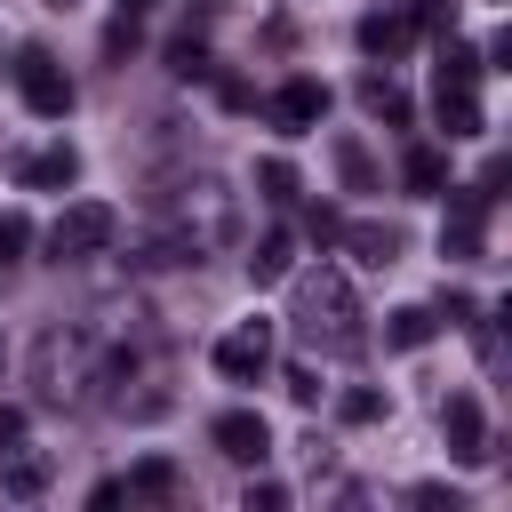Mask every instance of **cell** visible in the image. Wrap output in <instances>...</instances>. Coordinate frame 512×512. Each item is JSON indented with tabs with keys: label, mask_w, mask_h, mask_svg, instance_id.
<instances>
[{
	"label": "cell",
	"mask_w": 512,
	"mask_h": 512,
	"mask_svg": "<svg viewBox=\"0 0 512 512\" xmlns=\"http://www.w3.org/2000/svg\"><path fill=\"white\" fill-rule=\"evenodd\" d=\"M112 232H120V216L104 208V200H72L56 224H48V256L56 264H80V256H104L112 248Z\"/></svg>",
	"instance_id": "1"
},
{
	"label": "cell",
	"mask_w": 512,
	"mask_h": 512,
	"mask_svg": "<svg viewBox=\"0 0 512 512\" xmlns=\"http://www.w3.org/2000/svg\"><path fill=\"white\" fill-rule=\"evenodd\" d=\"M16 96H24V112H40V120H64V112H72V80H64V64H56L48 48H24V56H16Z\"/></svg>",
	"instance_id": "2"
},
{
	"label": "cell",
	"mask_w": 512,
	"mask_h": 512,
	"mask_svg": "<svg viewBox=\"0 0 512 512\" xmlns=\"http://www.w3.org/2000/svg\"><path fill=\"white\" fill-rule=\"evenodd\" d=\"M480 224H488V192H480V184H448L440 256H448V264H472V256H480Z\"/></svg>",
	"instance_id": "3"
},
{
	"label": "cell",
	"mask_w": 512,
	"mask_h": 512,
	"mask_svg": "<svg viewBox=\"0 0 512 512\" xmlns=\"http://www.w3.org/2000/svg\"><path fill=\"white\" fill-rule=\"evenodd\" d=\"M440 440H448L456 464H488V456H496V448H488V408H480L472 392H448V400H440Z\"/></svg>",
	"instance_id": "4"
},
{
	"label": "cell",
	"mask_w": 512,
	"mask_h": 512,
	"mask_svg": "<svg viewBox=\"0 0 512 512\" xmlns=\"http://www.w3.org/2000/svg\"><path fill=\"white\" fill-rule=\"evenodd\" d=\"M272 368V328L264 320H240L232 336H216V376L224 384H256Z\"/></svg>",
	"instance_id": "5"
},
{
	"label": "cell",
	"mask_w": 512,
	"mask_h": 512,
	"mask_svg": "<svg viewBox=\"0 0 512 512\" xmlns=\"http://www.w3.org/2000/svg\"><path fill=\"white\" fill-rule=\"evenodd\" d=\"M208 440H216V456H232V464H264V456H272V424H264L256 408H224V416L208 424Z\"/></svg>",
	"instance_id": "6"
},
{
	"label": "cell",
	"mask_w": 512,
	"mask_h": 512,
	"mask_svg": "<svg viewBox=\"0 0 512 512\" xmlns=\"http://www.w3.org/2000/svg\"><path fill=\"white\" fill-rule=\"evenodd\" d=\"M272 120H280L288 136L320 128V120H328V88H320V80H304V72H296V80H280V96H272Z\"/></svg>",
	"instance_id": "7"
},
{
	"label": "cell",
	"mask_w": 512,
	"mask_h": 512,
	"mask_svg": "<svg viewBox=\"0 0 512 512\" xmlns=\"http://www.w3.org/2000/svg\"><path fill=\"white\" fill-rule=\"evenodd\" d=\"M432 120L448 128V144H472V136H488V112H480V96H472V88H456V80H440V88H432Z\"/></svg>",
	"instance_id": "8"
},
{
	"label": "cell",
	"mask_w": 512,
	"mask_h": 512,
	"mask_svg": "<svg viewBox=\"0 0 512 512\" xmlns=\"http://www.w3.org/2000/svg\"><path fill=\"white\" fill-rule=\"evenodd\" d=\"M16 184L24 192H72L80 184V152L72 144H40L32 160H16Z\"/></svg>",
	"instance_id": "9"
},
{
	"label": "cell",
	"mask_w": 512,
	"mask_h": 512,
	"mask_svg": "<svg viewBox=\"0 0 512 512\" xmlns=\"http://www.w3.org/2000/svg\"><path fill=\"white\" fill-rule=\"evenodd\" d=\"M408 32H416V24H408L400 8H368V16H360V56H376V64H392V56L408 48Z\"/></svg>",
	"instance_id": "10"
},
{
	"label": "cell",
	"mask_w": 512,
	"mask_h": 512,
	"mask_svg": "<svg viewBox=\"0 0 512 512\" xmlns=\"http://www.w3.org/2000/svg\"><path fill=\"white\" fill-rule=\"evenodd\" d=\"M432 336H440V312H432V304H400V312H384V344H392V352H424Z\"/></svg>",
	"instance_id": "11"
},
{
	"label": "cell",
	"mask_w": 512,
	"mask_h": 512,
	"mask_svg": "<svg viewBox=\"0 0 512 512\" xmlns=\"http://www.w3.org/2000/svg\"><path fill=\"white\" fill-rule=\"evenodd\" d=\"M288 272H296V240H288V232H264L256 256H248V280H256V288H280Z\"/></svg>",
	"instance_id": "12"
},
{
	"label": "cell",
	"mask_w": 512,
	"mask_h": 512,
	"mask_svg": "<svg viewBox=\"0 0 512 512\" xmlns=\"http://www.w3.org/2000/svg\"><path fill=\"white\" fill-rule=\"evenodd\" d=\"M360 104H368L376 120H392V128H408V88H400L392 72H360Z\"/></svg>",
	"instance_id": "13"
},
{
	"label": "cell",
	"mask_w": 512,
	"mask_h": 512,
	"mask_svg": "<svg viewBox=\"0 0 512 512\" xmlns=\"http://www.w3.org/2000/svg\"><path fill=\"white\" fill-rule=\"evenodd\" d=\"M0 488H8V496H40V488H48V456L0 448Z\"/></svg>",
	"instance_id": "14"
},
{
	"label": "cell",
	"mask_w": 512,
	"mask_h": 512,
	"mask_svg": "<svg viewBox=\"0 0 512 512\" xmlns=\"http://www.w3.org/2000/svg\"><path fill=\"white\" fill-rule=\"evenodd\" d=\"M336 176H344V192H376V160L360 136H336Z\"/></svg>",
	"instance_id": "15"
},
{
	"label": "cell",
	"mask_w": 512,
	"mask_h": 512,
	"mask_svg": "<svg viewBox=\"0 0 512 512\" xmlns=\"http://www.w3.org/2000/svg\"><path fill=\"white\" fill-rule=\"evenodd\" d=\"M400 176H408V192H440V184H448V160H440L432 144H408V160H400Z\"/></svg>",
	"instance_id": "16"
},
{
	"label": "cell",
	"mask_w": 512,
	"mask_h": 512,
	"mask_svg": "<svg viewBox=\"0 0 512 512\" xmlns=\"http://www.w3.org/2000/svg\"><path fill=\"white\" fill-rule=\"evenodd\" d=\"M352 248H360V264H368V272H384V264L400 256V232H392V224H360V232H352Z\"/></svg>",
	"instance_id": "17"
},
{
	"label": "cell",
	"mask_w": 512,
	"mask_h": 512,
	"mask_svg": "<svg viewBox=\"0 0 512 512\" xmlns=\"http://www.w3.org/2000/svg\"><path fill=\"white\" fill-rule=\"evenodd\" d=\"M168 488H176V464H168V456H144V464L128 472V496H168Z\"/></svg>",
	"instance_id": "18"
},
{
	"label": "cell",
	"mask_w": 512,
	"mask_h": 512,
	"mask_svg": "<svg viewBox=\"0 0 512 512\" xmlns=\"http://www.w3.org/2000/svg\"><path fill=\"white\" fill-rule=\"evenodd\" d=\"M480 72H488V64H480V56L464 48V40H448V48H440V80H456V88H472Z\"/></svg>",
	"instance_id": "19"
},
{
	"label": "cell",
	"mask_w": 512,
	"mask_h": 512,
	"mask_svg": "<svg viewBox=\"0 0 512 512\" xmlns=\"http://www.w3.org/2000/svg\"><path fill=\"white\" fill-rule=\"evenodd\" d=\"M336 416H344V424H376V416H384V392H376V384H352V392L336 400Z\"/></svg>",
	"instance_id": "20"
},
{
	"label": "cell",
	"mask_w": 512,
	"mask_h": 512,
	"mask_svg": "<svg viewBox=\"0 0 512 512\" xmlns=\"http://www.w3.org/2000/svg\"><path fill=\"white\" fill-rule=\"evenodd\" d=\"M168 72H176V80H200V72H208V48H200V40L184 32V40L168 48Z\"/></svg>",
	"instance_id": "21"
},
{
	"label": "cell",
	"mask_w": 512,
	"mask_h": 512,
	"mask_svg": "<svg viewBox=\"0 0 512 512\" xmlns=\"http://www.w3.org/2000/svg\"><path fill=\"white\" fill-rule=\"evenodd\" d=\"M256 184H264V200H296V168L288 160H256Z\"/></svg>",
	"instance_id": "22"
},
{
	"label": "cell",
	"mask_w": 512,
	"mask_h": 512,
	"mask_svg": "<svg viewBox=\"0 0 512 512\" xmlns=\"http://www.w3.org/2000/svg\"><path fill=\"white\" fill-rule=\"evenodd\" d=\"M16 248H32V224H24V216H16V208H8V216H0V264H8V256H16Z\"/></svg>",
	"instance_id": "23"
},
{
	"label": "cell",
	"mask_w": 512,
	"mask_h": 512,
	"mask_svg": "<svg viewBox=\"0 0 512 512\" xmlns=\"http://www.w3.org/2000/svg\"><path fill=\"white\" fill-rule=\"evenodd\" d=\"M248 504H264V512H280V504H288V488H280V480H248Z\"/></svg>",
	"instance_id": "24"
},
{
	"label": "cell",
	"mask_w": 512,
	"mask_h": 512,
	"mask_svg": "<svg viewBox=\"0 0 512 512\" xmlns=\"http://www.w3.org/2000/svg\"><path fill=\"white\" fill-rule=\"evenodd\" d=\"M304 232H312V240H336L344 224H336V208H312V216H304Z\"/></svg>",
	"instance_id": "25"
},
{
	"label": "cell",
	"mask_w": 512,
	"mask_h": 512,
	"mask_svg": "<svg viewBox=\"0 0 512 512\" xmlns=\"http://www.w3.org/2000/svg\"><path fill=\"white\" fill-rule=\"evenodd\" d=\"M24 440V408H0V448H16Z\"/></svg>",
	"instance_id": "26"
},
{
	"label": "cell",
	"mask_w": 512,
	"mask_h": 512,
	"mask_svg": "<svg viewBox=\"0 0 512 512\" xmlns=\"http://www.w3.org/2000/svg\"><path fill=\"white\" fill-rule=\"evenodd\" d=\"M144 8H160V0H120V16H144Z\"/></svg>",
	"instance_id": "27"
},
{
	"label": "cell",
	"mask_w": 512,
	"mask_h": 512,
	"mask_svg": "<svg viewBox=\"0 0 512 512\" xmlns=\"http://www.w3.org/2000/svg\"><path fill=\"white\" fill-rule=\"evenodd\" d=\"M0 368H8V344H0Z\"/></svg>",
	"instance_id": "28"
}]
</instances>
